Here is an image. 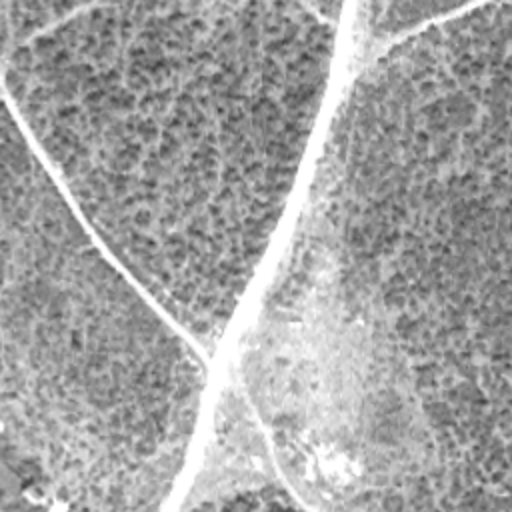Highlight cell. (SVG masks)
<instances>
[{
	"label": "cell",
	"instance_id": "6da1fadb",
	"mask_svg": "<svg viewBox=\"0 0 512 512\" xmlns=\"http://www.w3.org/2000/svg\"><path fill=\"white\" fill-rule=\"evenodd\" d=\"M510 38L490 2L342 98L240 374L326 510H512Z\"/></svg>",
	"mask_w": 512,
	"mask_h": 512
},
{
	"label": "cell",
	"instance_id": "7a4b0ae2",
	"mask_svg": "<svg viewBox=\"0 0 512 512\" xmlns=\"http://www.w3.org/2000/svg\"><path fill=\"white\" fill-rule=\"evenodd\" d=\"M340 4H80L4 88L102 246L202 348L282 216Z\"/></svg>",
	"mask_w": 512,
	"mask_h": 512
},
{
	"label": "cell",
	"instance_id": "3957f363",
	"mask_svg": "<svg viewBox=\"0 0 512 512\" xmlns=\"http://www.w3.org/2000/svg\"><path fill=\"white\" fill-rule=\"evenodd\" d=\"M204 362L108 260L2 110L0 510H152L194 434Z\"/></svg>",
	"mask_w": 512,
	"mask_h": 512
},
{
	"label": "cell",
	"instance_id": "277c9868",
	"mask_svg": "<svg viewBox=\"0 0 512 512\" xmlns=\"http://www.w3.org/2000/svg\"><path fill=\"white\" fill-rule=\"evenodd\" d=\"M280 468L248 398L228 386L216 408L214 438L184 508H302Z\"/></svg>",
	"mask_w": 512,
	"mask_h": 512
},
{
	"label": "cell",
	"instance_id": "5b68a950",
	"mask_svg": "<svg viewBox=\"0 0 512 512\" xmlns=\"http://www.w3.org/2000/svg\"><path fill=\"white\" fill-rule=\"evenodd\" d=\"M464 8L462 2H368L360 6L364 30L374 40H388L420 24Z\"/></svg>",
	"mask_w": 512,
	"mask_h": 512
},
{
	"label": "cell",
	"instance_id": "8992f818",
	"mask_svg": "<svg viewBox=\"0 0 512 512\" xmlns=\"http://www.w3.org/2000/svg\"><path fill=\"white\" fill-rule=\"evenodd\" d=\"M80 2H0L2 58L32 36L70 16Z\"/></svg>",
	"mask_w": 512,
	"mask_h": 512
}]
</instances>
